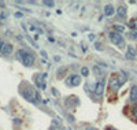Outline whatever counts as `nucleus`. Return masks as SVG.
Here are the masks:
<instances>
[{"mask_svg": "<svg viewBox=\"0 0 137 130\" xmlns=\"http://www.w3.org/2000/svg\"><path fill=\"white\" fill-rule=\"evenodd\" d=\"M40 54H41V56H43V59H47V57H48V54H47L45 51H40Z\"/></svg>", "mask_w": 137, "mask_h": 130, "instance_id": "nucleus-25", "label": "nucleus"}, {"mask_svg": "<svg viewBox=\"0 0 137 130\" xmlns=\"http://www.w3.org/2000/svg\"><path fill=\"white\" fill-rule=\"evenodd\" d=\"M12 49H14V47L10 44V42H6V44H4V48H3V52H2V54H3L4 56H8V55H11Z\"/></svg>", "mask_w": 137, "mask_h": 130, "instance_id": "nucleus-10", "label": "nucleus"}, {"mask_svg": "<svg viewBox=\"0 0 137 130\" xmlns=\"http://www.w3.org/2000/svg\"><path fill=\"white\" fill-rule=\"evenodd\" d=\"M95 48H96L97 51H101V49H103V47H101L100 42H95Z\"/></svg>", "mask_w": 137, "mask_h": 130, "instance_id": "nucleus-23", "label": "nucleus"}, {"mask_svg": "<svg viewBox=\"0 0 137 130\" xmlns=\"http://www.w3.org/2000/svg\"><path fill=\"white\" fill-rule=\"evenodd\" d=\"M4 6H6V4H4L3 2H0V7H4Z\"/></svg>", "mask_w": 137, "mask_h": 130, "instance_id": "nucleus-35", "label": "nucleus"}, {"mask_svg": "<svg viewBox=\"0 0 137 130\" xmlns=\"http://www.w3.org/2000/svg\"><path fill=\"white\" fill-rule=\"evenodd\" d=\"M48 41H50V42H55V38H53V37H48Z\"/></svg>", "mask_w": 137, "mask_h": 130, "instance_id": "nucleus-30", "label": "nucleus"}, {"mask_svg": "<svg viewBox=\"0 0 137 130\" xmlns=\"http://www.w3.org/2000/svg\"><path fill=\"white\" fill-rule=\"evenodd\" d=\"M53 59H55V60H56V62H59V60H60V56H58V55H56V56H55V57H53Z\"/></svg>", "mask_w": 137, "mask_h": 130, "instance_id": "nucleus-32", "label": "nucleus"}, {"mask_svg": "<svg viewBox=\"0 0 137 130\" xmlns=\"http://www.w3.org/2000/svg\"><path fill=\"white\" fill-rule=\"evenodd\" d=\"M28 40H29V42H30V44H32V45L34 47V48H38V45H37V44H36V42H34V41H33V38H30V37H29V36H28Z\"/></svg>", "mask_w": 137, "mask_h": 130, "instance_id": "nucleus-21", "label": "nucleus"}, {"mask_svg": "<svg viewBox=\"0 0 137 130\" xmlns=\"http://www.w3.org/2000/svg\"><path fill=\"white\" fill-rule=\"evenodd\" d=\"M117 14H118L119 18H125L126 14H128V8H126L125 6H118L117 7Z\"/></svg>", "mask_w": 137, "mask_h": 130, "instance_id": "nucleus-9", "label": "nucleus"}, {"mask_svg": "<svg viewBox=\"0 0 137 130\" xmlns=\"http://www.w3.org/2000/svg\"><path fill=\"white\" fill-rule=\"evenodd\" d=\"M17 59L19 62H22L23 66L26 67H32L36 62V57L30 51H25V49H17Z\"/></svg>", "mask_w": 137, "mask_h": 130, "instance_id": "nucleus-2", "label": "nucleus"}, {"mask_svg": "<svg viewBox=\"0 0 137 130\" xmlns=\"http://www.w3.org/2000/svg\"><path fill=\"white\" fill-rule=\"evenodd\" d=\"M85 130H97V129H96V127H92V126H88Z\"/></svg>", "mask_w": 137, "mask_h": 130, "instance_id": "nucleus-31", "label": "nucleus"}, {"mask_svg": "<svg viewBox=\"0 0 137 130\" xmlns=\"http://www.w3.org/2000/svg\"><path fill=\"white\" fill-rule=\"evenodd\" d=\"M104 86H106V78H100L95 85V95L101 96L103 93H104Z\"/></svg>", "mask_w": 137, "mask_h": 130, "instance_id": "nucleus-6", "label": "nucleus"}, {"mask_svg": "<svg viewBox=\"0 0 137 130\" xmlns=\"http://www.w3.org/2000/svg\"><path fill=\"white\" fill-rule=\"evenodd\" d=\"M95 38H96V36L93 34V33H91V34H89V40L91 41H95Z\"/></svg>", "mask_w": 137, "mask_h": 130, "instance_id": "nucleus-26", "label": "nucleus"}, {"mask_svg": "<svg viewBox=\"0 0 137 130\" xmlns=\"http://www.w3.org/2000/svg\"><path fill=\"white\" fill-rule=\"evenodd\" d=\"M45 78H47V73H43V74H36L33 77L34 80V84H36L37 88L40 89H47V82H45Z\"/></svg>", "mask_w": 137, "mask_h": 130, "instance_id": "nucleus-5", "label": "nucleus"}, {"mask_svg": "<svg viewBox=\"0 0 137 130\" xmlns=\"http://www.w3.org/2000/svg\"><path fill=\"white\" fill-rule=\"evenodd\" d=\"M66 130H70V129H66Z\"/></svg>", "mask_w": 137, "mask_h": 130, "instance_id": "nucleus-37", "label": "nucleus"}, {"mask_svg": "<svg viewBox=\"0 0 137 130\" xmlns=\"http://www.w3.org/2000/svg\"><path fill=\"white\" fill-rule=\"evenodd\" d=\"M15 18H23V14L22 12H15Z\"/></svg>", "mask_w": 137, "mask_h": 130, "instance_id": "nucleus-28", "label": "nucleus"}, {"mask_svg": "<svg viewBox=\"0 0 137 130\" xmlns=\"http://www.w3.org/2000/svg\"><path fill=\"white\" fill-rule=\"evenodd\" d=\"M107 130H117V129H115V127H108Z\"/></svg>", "mask_w": 137, "mask_h": 130, "instance_id": "nucleus-36", "label": "nucleus"}, {"mask_svg": "<svg viewBox=\"0 0 137 130\" xmlns=\"http://www.w3.org/2000/svg\"><path fill=\"white\" fill-rule=\"evenodd\" d=\"M81 84V77L80 75H73V82H71V85L73 86H78Z\"/></svg>", "mask_w": 137, "mask_h": 130, "instance_id": "nucleus-12", "label": "nucleus"}, {"mask_svg": "<svg viewBox=\"0 0 137 130\" xmlns=\"http://www.w3.org/2000/svg\"><path fill=\"white\" fill-rule=\"evenodd\" d=\"M19 93L22 95V97L28 100L29 103H33V104H37L41 102V96L38 95V92L33 88L32 85H29L26 82H22V85L19 86Z\"/></svg>", "mask_w": 137, "mask_h": 130, "instance_id": "nucleus-1", "label": "nucleus"}, {"mask_svg": "<svg viewBox=\"0 0 137 130\" xmlns=\"http://www.w3.org/2000/svg\"><path fill=\"white\" fill-rule=\"evenodd\" d=\"M43 4H44V6H47V7H50V8L55 6V3H53V2H48V0H44Z\"/></svg>", "mask_w": 137, "mask_h": 130, "instance_id": "nucleus-17", "label": "nucleus"}, {"mask_svg": "<svg viewBox=\"0 0 137 130\" xmlns=\"http://www.w3.org/2000/svg\"><path fill=\"white\" fill-rule=\"evenodd\" d=\"M130 102H137V85H132L130 88V96H129Z\"/></svg>", "mask_w": 137, "mask_h": 130, "instance_id": "nucleus-8", "label": "nucleus"}, {"mask_svg": "<svg viewBox=\"0 0 137 130\" xmlns=\"http://www.w3.org/2000/svg\"><path fill=\"white\" fill-rule=\"evenodd\" d=\"M67 69L66 67H60V69H58V73H56V78H62L63 75H65V71Z\"/></svg>", "mask_w": 137, "mask_h": 130, "instance_id": "nucleus-13", "label": "nucleus"}, {"mask_svg": "<svg viewBox=\"0 0 137 130\" xmlns=\"http://www.w3.org/2000/svg\"><path fill=\"white\" fill-rule=\"evenodd\" d=\"M93 71H95V73H96L97 75H101V70H100L97 66H95V67H93Z\"/></svg>", "mask_w": 137, "mask_h": 130, "instance_id": "nucleus-22", "label": "nucleus"}, {"mask_svg": "<svg viewBox=\"0 0 137 130\" xmlns=\"http://www.w3.org/2000/svg\"><path fill=\"white\" fill-rule=\"evenodd\" d=\"M114 29H115V32H118V33H122V32L125 30V27H124V26H121V25H115Z\"/></svg>", "mask_w": 137, "mask_h": 130, "instance_id": "nucleus-18", "label": "nucleus"}, {"mask_svg": "<svg viewBox=\"0 0 137 130\" xmlns=\"http://www.w3.org/2000/svg\"><path fill=\"white\" fill-rule=\"evenodd\" d=\"M108 38H110V41L112 42V44H115V45H118V47H124L125 45L122 34H121V33H118V32H115V30H112V32L108 33Z\"/></svg>", "mask_w": 137, "mask_h": 130, "instance_id": "nucleus-4", "label": "nucleus"}, {"mask_svg": "<svg viewBox=\"0 0 137 130\" xmlns=\"http://www.w3.org/2000/svg\"><path fill=\"white\" fill-rule=\"evenodd\" d=\"M129 26H130V29H134V30H137V19H133V21H130Z\"/></svg>", "mask_w": 137, "mask_h": 130, "instance_id": "nucleus-15", "label": "nucleus"}, {"mask_svg": "<svg viewBox=\"0 0 137 130\" xmlns=\"http://www.w3.org/2000/svg\"><path fill=\"white\" fill-rule=\"evenodd\" d=\"M73 75H74V74L68 75V77H67V78H66V85H68V86H70V85H71V82H73Z\"/></svg>", "mask_w": 137, "mask_h": 130, "instance_id": "nucleus-19", "label": "nucleus"}, {"mask_svg": "<svg viewBox=\"0 0 137 130\" xmlns=\"http://www.w3.org/2000/svg\"><path fill=\"white\" fill-rule=\"evenodd\" d=\"M126 36H128V38H130V40H137V32H129Z\"/></svg>", "mask_w": 137, "mask_h": 130, "instance_id": "nucleus-14", "label": "nucleus"}, {"mask_svg": "<svg viewBox=\"0 0 137 130\" xmlns=\"http://www.w3.org/2000/svg\"><path fill=\"white\" fill-rule=\"evenodd\" d=\"M14 123H18L19 125V123H21V121H19V119H14Z\"/></svg>", "mask_w": 137, "mask_h": 130, "instance_id": "nucleus-33", "label": "nucleus"}, {"mask_svg": "<svg viewBox=\"0 0 137 130\" xmlns=\"http://www.w3.org/2000/svg\"><path fill=\"white\" fill-rule=\"evenodd\" d=\"M51 92L53 93V96H56V97H58V96H60L59 90H58V89H55V88H52V89H51Z\"/></svg>", "mask_w": 137, "mask_h": 130, "instance_id": "nucleus-20", "label": "nucleus"}, {"mask_svg": "<svg viewBox=\"0 0 137 130\" xmlns=\"http://www.w3.org/2000/svg\"><path fill=\"white\" fill-rule=\"evenodd\" d=\"M136 55H137V51L132 45H129L128 47V51H126V54H125V57H126V59H129V60H134L136 59Z\"/></svg>", "mask_w": 137, "mask_h": 130, "instance_id": "nucleus-7", "label": "nucleus"}, {"mask_svg": "<svg viewBox=\"0 0 137 130\" xmlns=\"http://www.w3.org/2000/svg\"><path fill=\"white\" fill-rule=\"evenodd\" d=\"M3 48H4V42H3L2 40H0V54L3 52Z\"/></svg>", "mask_w": 137, "mask_h": 130, "instance_id": "nucleus-27", "label": "nucleus"}, {"mask_svg": "<svg viewBox=\"0 0 137 130\" xmlns=\"http://www.w3.org/2000/svg\"><path fill=\"white\" fill-rule=\"evenodd\" d=\"M50 130H60V129H56L55 126H52V127H50Z\"/></svg>", "mask_w": 137, "mask_h": 130, "instance_id": "nucleus-34", "label": "nucleus"}, {"mask_svg": "<svg viewBox=\"0 0 137 130\" xmlns=\"http://www.w3.org/2000/svg\"><path fill=\"white\" fill-rule=\"evenodd\" d=\"M126 81V77H118V75H112L110 78V88L111 90H114V92H117L122 85L125 84Z\"/></svg>", "mask_w": 137, "mask_h": 130, "instance_id": "nucleus-3", "label": "nucleus"}, {"mask_svg": "<svg viewBox=\"0 0 137 130\" xmlns=\"http://www.w3.org/2000/svg\"><path fill=\"white\" fill-rule=\"evenodd\" d=\"M133 115H134V117H136V119H137V105L133 108Z\"/></svg>", "mask_w": 137, "mask_h": 130, "instance_id": "nucleus-29", "label": "nucleus"}, {"mask_svg": "<svg viewBox=\"0 0 137 130\" xmlns=\"http://www.w3.org/2000/svg\"><path fill=\"white\" fill-rule=\"evenodd\" d=\"M7 15H8V12H7V11H6V12H2V14H0V19H6Z\"/></svg>", "mask_w": 137, "mask_h": 130, "instance_id": "nucleus-24", "label": "nucleus"}, {"mask_svg": "<svg viewBox=\"0 0 137 130\" xmlns=\"http://www.w3.org/2000/svg\"><path fill=\"white\" fill-rule=\"evenodd\" d=\"M114 12H115V8L112 7L111 4H107V6H104V15H106V17L114 15Z\"/></svg>", "mask_w": 137, "mask_h": 130, "instance_id": "nucleus-11", "label": "nucleus"}, {"mask_svg": "<svg viewBox=\"0 0 137 130\" xmlns=\"http://www.w3.org/2000/svg\"><path fill=\"white\" fill-rule=\"evenodd\" d=\"M81 74H82V77H88V75H89V70H88V67H82V69H81Z\"/></svg>", "mask_w": 137, "mask_h": 130, "instance_id": "nucleus-16", "label": "nucleus"}]
</instances>
